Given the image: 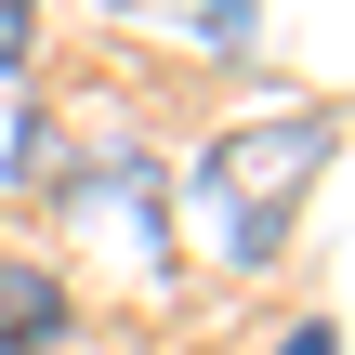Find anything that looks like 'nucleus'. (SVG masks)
<instances>
[{
    "label": "nucleus",
    "instance_id": "obj_3",
    "mask_svg": "<svg viewBox=\"0 0 355 355\" xmlns=\"http://www.w3.org/2000/svg\"><path fill=\"white\" fill-rule=\"evenodd\" d=\"M40 66V0H0V79Z\"/></svg>",
    "mask_w": 355,
    "mask_h": 355
},
{
    "label": "nucleus",
    "instance_id": "obj_4",
    "mask_svg": "<svg viewBox=\"0 0 355 355\" xmlns=\"http://www.w3.org/2000/svg\"><path fill=\"white\" fill-rule=\"evenodd\" d=\"M277 355H343V329L316 316V329H290V343H277Z\"/></svg>",
    "mask_w": 355,
    "mask_h": 355
},
{
    "label": "nucleus",
    "instance_id": "obj_1",
    "mask_svg": "<svg viewBox=\"0 0 355 355\" xmlns=\"http://www.w3.org/2000/svg\"><path fill=\"white\" fill-rule=\"evenodd\" d=\"M316 158H329V119H263V132H237L224 158H211V198H224V237L263 263L277 237H290V198L316 184Z\"/></svg>",
    "mask_w": 355,
    "mask_h": 355
},
{
    "label": "nucleus",
    "instance_id": "obj_2",
    "mask_svg": "<svg viewBox=\"0 0 355 355\" xmlns=\"http://www.w3.org/2000/svg\"><path fill=\"white\" fill-rule=\"evenodd\" d=\"M66 316H79V303H66L53 263H0V355H53Z\"/></svg>",
    "mask_w": 355,
    "mask_h": 355
}]
</instances>
